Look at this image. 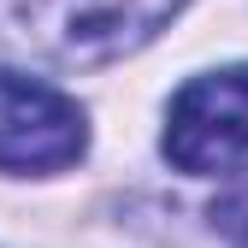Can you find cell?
<instances>
[{
  "label": "cell",
  "instance_id": "cell-4",
  "mask_svg": "<svg viewBox=\"0 0 248 248\" xmlns=\"http://www.w3.org/2000/svg\"><path fill=\"white\" fill-rule=\"evenodd\" d=\"M213 231H219L231 248H248V171H236L225 183V195L213 201Z\"/></svg>",
  "mask_w": 248,
  "mask_h": 248
},
{
  "label": "cell",
  "instance_id": "cell-1",
  "mask_svg": "<svg viewBox=\"0 0 248 248\" xmlns=\"http://www.w3.org/2000/svg\"><path fill=\"white\" fill-rule=\"evenodd\" d=\"M183 0H0V47L47 65H107L142 47Z\"/></svg>",
  "mask_w": 248,
  "mask_h": 248
},
{
  "label": "cell",
  "instance_id": "cell-2",
  "mask_svg": "<svg viewBox=\"0 0 248 248\" xmlns=\"http://www.w3.org/2000/svg\"><path fill=\"white\" fill-rule=\"evenodd\" d=\"M166 160L177 171H231L248 154V65L189 77L166 112Z\"/></svg>",
  "mask_w": 248,
  "mask_h": 248
},
{
  "label": "cell",
  "instance_id": "cell-3",
  "mask_svg": "<svg viewBox=\"0 0 248 248\" xmlns=\"http://www.w3.org/2000/svg\"><path fill=\"white\" fill-rule=\"evenodd\" d=\"M89 148L83 107L42 77L0 71V171H65Z\"/></svg>",
  "mask_w": 248,
  "mask_h": 248
}]
</instances>
